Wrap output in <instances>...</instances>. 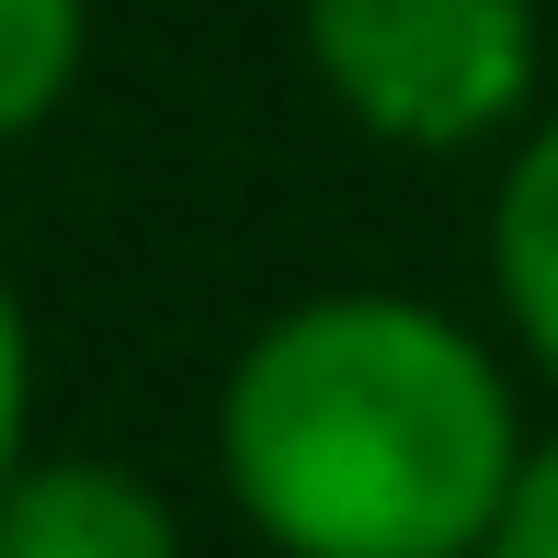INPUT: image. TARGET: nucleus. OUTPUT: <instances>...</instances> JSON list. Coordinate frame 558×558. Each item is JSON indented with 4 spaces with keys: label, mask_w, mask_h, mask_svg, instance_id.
<instances>
[{
    "label": "nucleus",
    "mask_w": 558,
    "mask_h": 558,
    "mask_svg": "<svg viewBox=\"0 0 558 558\" xmlns=\"http://www.w3.org/2000/svg\"><path fill=\"white\" fill-rule=\"evenodd\" d=\"M478 558H558V434L524 445V468H513V490H501Z\"/></svg>",
    "instance_id": "6"
},
{
    "label": "nucleus",
    "mask_w": 558,
    "mask_h": 558,
    "mask_svg": "<svg viewBox=\"0 0 558 558\" xmlns=\"http://www.w3.org/2000/svg\"><path fill=\"white\" fill-rule=\"evenodd\" d=\"M490 286L513 308L524 353L558 376V114L524 125V148L501 160V194H490Z\"/></svg>",
    "instance_id": "4"
},
{
    "label": "nucleus",
    "mask_w": 558,
    "mask_h": 558,
    "mask_svg": "<svg viewBox=\"0 0 558 558\" xmlns=\"http://www.w3.org/2000/svg\"><path fill=\"white\" fill-rule=\"evenodd\" d=\"M319 92L388 148H478L536 114V0H296Z\"/></svg>",
    "instance_id": "2"
},
{
    "label": "nucleus",
    "mask_w": 558,
    "mask_h": 558,
    "mask_svg": "<svg viewBox=\"0 0 558 558\" xmlns=\"http://www.w3.org/2000/svg\"><path fill=\"white\" fill-rule=\"evenodd\" d=\"M23 422H35V331H23V296L0 274V490L23 468Z\"/></svg>",
    "instance_id": "7"
},
{
    "label": "nucleus",
    "mask_w": 558,
    "mask_h": 558,
    "mask_svg": "<svg viewBox=\"0 0 558 558\" xmlns=\"http://www.w3.org/2000/svg\"><path fill=\"white\" fill-rule=\"evenodd\" d=\"M0 558H183V513L114 456H23L0 490Z\"/></svg>",
    "instance_id": "3"
},
{
    "label": "nucleus",
    "mask_w": 558,
    "mask_h": 558,
    "mask_svg": "<svg viewBox=\"0 0 558 558\" xmlns=\"http://www.w3.org/2000/svg\"><path fill=\"white\" fill-rule=\"evenodd\" d=\"M524 468L513 376L388 286L274 308L217 388V478L286 558H478Z\"/></svg>",
    "instance_id": "1"
},
{
    "label": "nucleus",
    "mask_w": 558,
    "mask_h": 558,
    "mask_svg": "<svg viewBox=\"0 0 558 558\" xmlns=\"http://www.w3.org/2000/svg\"><path fill=\"white\" fill-rule=\"evenodd\" d=\"M92 58V0H0V148L58 125Z\"/></svg>",
    "instance_id": "5"
}]
</instances>
